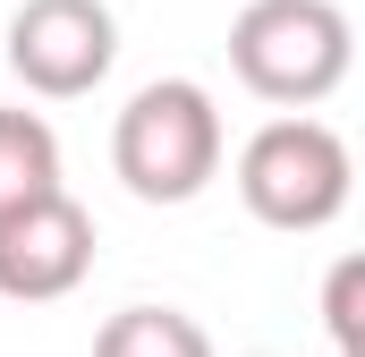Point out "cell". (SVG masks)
<instances>
[{"label":"cell","instance_id":"1","mask_svg":"<svg viewBox=\"0 0 365 357\" xmlns=\"http://www.w3.org/2000/svg\"><path fill=\"white\" fill-rule=\"evenodd\" d=\"M357 34L340 0H247L230 17V69L272 111H314L349 86Z\"/></svg>","mask_w":365,"mask_h":357},{"label":"cell","instance_id":"2","mask_svg":"<svg viewBox=\"0 0 365 357\" xmlns=\"http://www.w3.org/2000/svg\"><path fill=\"white\" fill-rule=\"evenodd\" d=\"M110 171L145 204H195L221 178V111L195 77H153L110 128Z\"/></svg>","mask_w":365,"mask_h":357},{"label":"cell","instance_id":"3","mask_svg":"<svg viewBox=\"0 0 365 357\" xmlns=\"http://www.w3.org/2000/svg\"><path fill=\"white\" fill-rule=\"evenodd\" d=\"M349 187H357L349 136L314 111H280L238 145V204L264 230H331L349 213Z\"/></svg>","mask_w":365,"mask_h":357},{"label":"cell","instance_id":"4","mask_svg":"<svg viewBox=\"0 0 365 357\" xmlns=\"http://www.w3.org/2000/svg\"><path fill=\"white\" fill-rule=\"evenodd\" d=\"M119 60V17L102 0H17L9 17V69L43 102H77Z\"/></svg>","mask_w":365,"mask_h":357},{"label":"cell","instance_id":"5","mask_svg":"<svg viewBox=\"0 0 365 357\" xmlns=\"http://www.w3.org/2000/svg\"><path fill=\"white\" fill-rule=\"evenodd\" d=\"M93 272V213L68 187H43L26 204H0V298L51 306Z\"/></svg>","mask_w":365,"mask_h":357},{"label":"cell","instance_id":"6","mask_svg":"<svg viewBox=\"0 0 365 357\" xmlns=\"http://www.w3.org/2000/svg\"><path fill=\"white\" fill-rule=\"evenodd\" d=\"M93 357H212V332L179 306H119L93 332Z\"/></svg>","mask_w":365,"mask_h":357},{"label":"cell","instance_id":"7","mask_svg":"<svg viewBox=\"0 0 365 357\" xmlns=\"http://www.w3.org/2000/svg\"><path fill=\"white\" fill-rule=\"evenodd\" d=\"M60 187V136L43 111H0V204Z\"/></svg>","mask_w":365,"mask_h":357},{"label":"cell","instance_id":"8","mask_svg":"<svg viewBox=\"0 0 365 357\" xmlns=\"http://www.w3.org/2000/svg\"><path fill=\"white\" fill-rule=\"evenodd\" d=\"M357 306H365V256H340L331 281H323V332H331V349H340V357H365Z\"/></svg>","mask_w":365,"mask_h":357}]
</instances>
